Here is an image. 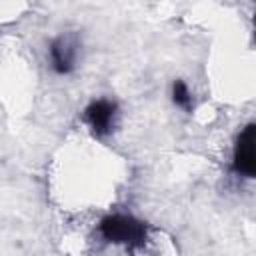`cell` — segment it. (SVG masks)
Here are the masks:
<instances>
[{"label":"cell","mask_w":256,"mask_h":256,"mask_svg":"<svg viewBox=\"0 0 256 256\" xmlns=\"http://www.w3.org/2000/svg\"><path fill=\"white\" fill-rule=\"evenodd\" d=\"M98 236L114 246H124L130 250H140L150 240V228L144 220L128 212H112L100 218Z\"/></svg>","instance_id":"cell-1"},{"label":"cell","mask_w":256,"mask_h":256,"mask_svg":"<svg viewBox=\"0 0 256 256\" xmlns=\"http://www.w3.org/2000/svg\"><path fill=\"white\" fill-rule=\"evenodd\" d=\"M80 38L74 32L56 34L46 46V62L48 68L56 76H70L80 62Z\"/></svg>","instance_id":"cell-2"},{"label":"cell","mask_w":256,"mask_h":256,"mask_svg":"<svg viewBox=\"0 0 256 256\" xmlns=\"http://www.w3.org/2000/svg\"><path fill=\"white\" fill-rule=\"evenodd\" d=\"M118 118H120V106L114 98L108 96L92 98L82 110V122L86 124L90 134L98 140L108 138L116 130Z\"/></svg>","instance_id":"cell-3"},{"label":"cell","mask_w":256,"mask_h":256,"mask_svg":"<svg viewBox=\"0 0 256 256\" xmlns=\"http://www.w3.org/2000/svg\"><path fill=\"white\" fill-rule=\"evenodd\" d=\"M230 170L238 178L252 180L256 176V154H254V122H248L234 138Z\"/></svg>","instance_id":"cell-4"},{"label":"cell","mask_w":256,"mask_h":256,"mask_svg":"<svg viewBox=\"0 0 256 256\" xmlns=\"http://www.w3.org/2000/svg\"><path fill=\"white\" fill-rule=\"evenodd\" d=\"M170 102L182 110V112H192L194 110V94L190 84L184 78H174L170 84Z\"/></svg>","instance_id":"cell-5"}]
</instances>
